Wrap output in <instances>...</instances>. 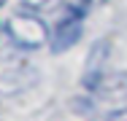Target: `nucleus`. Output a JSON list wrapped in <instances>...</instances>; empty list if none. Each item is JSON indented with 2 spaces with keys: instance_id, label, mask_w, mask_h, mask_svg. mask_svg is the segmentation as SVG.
<instances>
[{
  "instance_id": "obj_4",
  "label": "nucleus",
  "mask_w": 127,
  "mask_h": 121,
  "mask_svg": "<svg viewBox=\"0 0 127 121\" xmlns=\"http://www.w3.org/2000/svg\"><path fill=\"white\" fill-rule=\"evenodd\" d=\"M0 32H3V30H0Z\"/></svg>"
},
{
  "instance_id": "obj_3",
  "label": "nucleus",
  "mask_w": 127,
  "mask_h": 121,
  "mask_svg": "<svg viewBox=\"0 0 127 121\" xmlns=\"http://www.w3.org/2000/svg\"><path fill=\"white\" fill-rule=\"evenodd\" d=\"M3 3H5V0H0V5H3Z\"/></svg>"
},
{
  "instance_id": "obj_1",
  "label": "nucleus",
  "mask_w": 127,
  "mask_h": 121,
  "mask_svg": "<svg viewBox=\"0 0 127 121\" xmlns=\"http://www.w3.org/2000/svg\"><path fill=\"white\" fill-rule=\"evenodd\" d=\"M5 35L22 48H38L49 40V30L32 14H16L5 22Z\"/></svg>"
},
{
  "instance_id": "obj_2",
  "label": "nucleus",
  "mask_w": 127,
  "mask_h": 121,
  "mask_svg": "<svg viewBox=\"0 0 127 121\" xmlns=\"http://www.w3.org/2000/svg\"><path fill=\"white\" fill-rule=\"evenodd\" d=\"M81 16L84 11L81 8H68L62 14V19L57 22L54 32H51V51L54 54H62L70 46H76L78 38H81Z\"/></svg>"
}]
</instances>
